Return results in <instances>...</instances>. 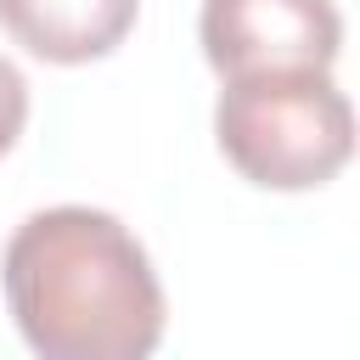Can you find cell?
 I'll return each instance as SVG.
<instances>
[{"instance_id":"obj_2","label":"cell","mask_w":360,"mask_h":360,"mask_svg":"<svg viewBox=\"0 0 360 360\" xmlns=\"http://www.w3.org/2000/svg\"><path fill=\"white\" fill-rule=\"evenodd\" d=\"M214 141L225 163L264 191H315L354 152V107L332 73H248L219 79Z\"/></svg>"},{"instance_id":"obj_1","label":"cell","mask_w":360,"mask_h":360,"mask_svg":"<svg viewBox=\"0 0 360 360\" xmlns=\"http://www.w3.org/2000/svg\"><path fill=\"white\" fill-rule=\"evenodd\" d=\"M0 287L34 360H152L169 326L135 231L84 202L28 214L6 242Z\"/></svg>"},{"instance_id":"obj_5","label":"cell","mask_w":360,"mask_h":360,"mask_svg":"<svg viewBox=\"0 0 360 360\" xmlns=\"http://www.w3.org/2000/svg\"><path fill=\"white\" fill-rule=\"evenodd\" d=\"M22 124H28V79L0 56V158L17 146Z\"/></svg>"},{"instance_id":"obj_4","label":"cell","mask_w":360,"mask_h":360,"mask_svg":"<svg viewBox=\"0 0 360 360\" xmlns=\"http://www.w3.org/2000/svg\"><path fill=\"white\" fill-rule=\"evenodd\" d=\"M141 0H0V28L11 45L51 68H79L112 56L135 28Z\"/></svg>"},{"instance_id":"obj_3","label":"cell","mask_w":360,"mask_h":360,"mask_svg":"<svg viewBox=\"0 0 360 360\" xmlns=\"http://www.w3.org/2000/svg\"><path fill=\"white\" fill-rule=\"evenodd\" d=\"M202 56L219 79L248 73H332L343 51V17L332 0H202Z\"/></svg>"}]
</instances>
